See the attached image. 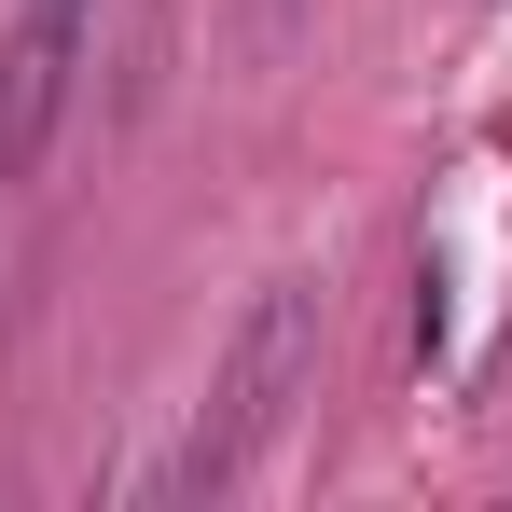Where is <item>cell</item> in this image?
Returning a JSON list of instances; mask_svg holds the SVG:
<instances>
[{
	"label": "cell",
	"instance_id": "cell-1",
	"mask_svg": "<svg viewBox=\"0 0 512 512\" xmlns=\"http://www.w3.org/2000/svg\"><path fill=\"white\" fill-rule=\"evenodd\" d=\"M305 360H319V277H277L250 319H236L222 374H208V402H194V429H180L167 499H208V485H236V471H250L263 443H277V416L305 402Z\"/></svg>",
	"mask_w": 512,
	"mask_h": 512
},
{
	"label": "cell",
	"instance_id": "cell-2",
	"mask_svg": "<svg viewBox=\"0 0 512 512\" xmlns=\"http://www.w3.org/2000/svg\"><path fill=\"white\" fill-rule=\"evenodd\" d=\"M84 42H97V0H14V42H0V180H28L56 153Z\"/></svg>",
	"mask_w": 512,
	"mask_h": 512
}]
</instances>
